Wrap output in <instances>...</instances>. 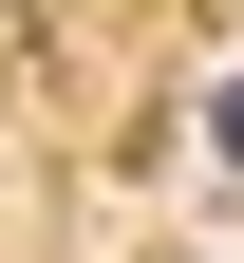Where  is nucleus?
Returning <instances> with one entry per match:
<instances>
[{
	"label": "nucleus",
	"mask_w": 244,
	"mask_h": 263,
	"mask_svg": "<svg viewBox=\"0 0 244 263\" xmlns=\"http://www.w3.org/2000/svg\"><path fill=\"white\" fill-rule=\"evenodd\" d=\"M226 170H244V76H226Z\"/></svg>",
	"instance_id": "nucleus-1"
}]
</instances>
